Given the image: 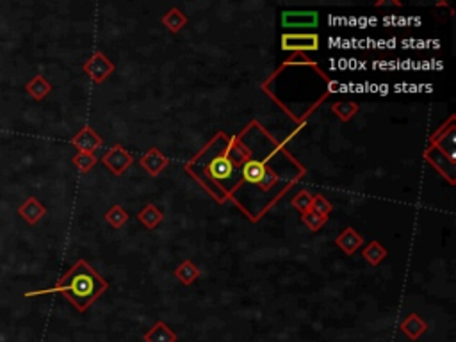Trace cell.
I'll return each instance as SVG.
<instances>
[{
    "mask_svg": "<svg viewBox=\"0 0 456 342\" xmlns=\"http://www.w3.org/2000/svg\"><path fill=\"white\" fill-rule=\"evenodd\" d=\"M399 328H401V332H403L410 341H419L421 335L428 330V325H426V321L422 319L417 312H412V314H408V316L401 321Z\"/></svg>",
    "mask_w": 456,
    "mask_h": 342,
    "instance_id": "cell-10",
    "label": "cell"
},
{
    "mask_svg": "<svg viewBox=\"0 0 456 342\" xmlns=\"http://www.w3.org/2000/svg\"><path fill=\"white\" fill-rule=\"evenodd\" d=\"M16 212L23 221H27L29 225H36V223H40L45 214H47V207H45L38 198L31 196V198H27V200L18 207Z\"/></svg>",
    "mask_w": 456,
    "mask_h": 342,
    "instance_id": "cell-9",
    "label": "cell"
},
{
    "mask_svg": "<svg viewBox=\"0 0 456 342\" xmlns=\"http://www.w3.org/2000/svg\"><path fill=\"white\" fill-rule=\"evenodd\" d=\"M310 210L319 216H323V218H328L333 210V205L324 198L323 195H315L312 196V205H310Z\"/></svg>",
    "mask_w": 456,
    "mask_h": 342,
    "instance_id": "cell-24",
    "label": "cell"
},
{
    "mask_svg": "<svg viewBox=\"0 0 456 342\" xmlns=\"http://www.w3.org/2000/svg\"><path fill=\"white\" fill-rule=\"evenodd\" d=\"M235 168L232 166V162L228 160L226 156H219L214 160H211L207 166V173L213 180H226L234 175Z\"/></svg>",
    "mask_w": 456,
    "mask_h": 342,
    "instance_id": "cell-12",
    "label": "cell"
},
{
    "mask_svg": "<svg viewBox=\"0 0 456 342\" xmlns=\"http://www.w3.org/2000/svg\"><path fill=\"white\" fill-rule=\"evenodd\" d=\"M71 145L77 148V151L95 154V151L104 145V139L102 136H98V134L95 132V129L86 125V127H82V129L71 138Z\"/></svg>",
    "mask_w": 456,
    "mask_h": 342,
    "instance_id": "cell-6",
    "label": "cell"
},
{
    "mask_svg": "<svg viewBox=\"0 0 456 342\" xmlns=\"http://www.w3.org/2000/svg\"><path fill=\"white\" fill-rule=\"evenodd\" d=\"M163 219H164L163 210L157 209L154 204L145 205L138 214V221L143 223V227L148 228V230H154V228L159 227L160 223H163Z\"/></svg>",
    "mask_w": 456,
    "mask_h": 342,
    "instance_id": "cell-15",
    "label": "cell"
},
{
    "mask_svg": "<svg viewBox=\"0 0 456 342\" xmlns=\"http://www.w3.org/2000/svg\"><path fill=\"white\" fill-rule=\"evenodd\" d=\"M143 341L145 342H177L178 335L169 328L164 321H157L154 326H152L148 332H145L143 335Z\"/></svg>",
    "mask_w": 456,
    "mask_h": 342,
    "instance_id": "cell-13",
    "label": "cell"
},
{
    "mask_svg": "<svg viewBox=\"0 0 456 342\" xmlns=\"http://www.w3.org/2000/svg\"><path fill=\"white\" fill-rule=\"evenodd\" d=\"M376 5H401V2H378Z\"/></svg>",
    "mask_w": 456,
    "mask_h": 342,
    "instance_id": "cell-29",
    "label": "cell"
},
{
    "mask_svg": "<svg viewBox=\"0 0 456 342\" xmlns=\"http://www.w3.org/2000/svg\"><path fill=\"white\" fill-rule=\"evenodd\" d=\"M102 162L115 177H121L132 166L134 156L125 150L121 145H112L102 156Z\"/></svg>",
    "mask_w": 456,
    "mask_h": 342,
    "instance_id": "cell-4",
    "label": "cell"
},
{
    "mask_svg": "<svg viewBox=\"0 0 456 342\" xmlns=\"http://www.w3.org/2000/svg\"><path fill=\"white\" fill-rule=\"evenodd\" d=\"M319 23L317 11H284L282 25L285 29H314Z\"/></svg>",
    "mask_w": 456,
    "mask_h": 342,
    "instance_id": "cell-5",
    "label": "cell"
},
{
    "mask_svg": "<svg viewBox=\"0 0 456 342\" xmlns=\"http://www.w3.org/2000/svg\"><path fill=\"white\" fill-rule=\"evenodd\" d=\"M175 276H177L178 280H180L184 285H191L200 276V269L195 266L193 260L187 258V260H184L180 266H177V269H175Z\"/></svg>",
    "mask_w": 456,
    "mask_h": 342,
    "instance_id": "cell-20",
    "label": "cell"
},
{
    "mask_svg": "<svg viewBox=\"0 0 456 342\" xmlns=\"http://www.w3.org/2000/svg\"><path fill=\"white\" fill-rule=\"evenodd\" d=\"M387 255H389V252H387V248L381 245L380 241H371V243L362 249V257L365 258L371 266H380L387 258Z\"/></svg>",
    "mask_w": 456,
    "mask_h": 342,
    "instance_id": "cell-18",
    "label": "cell"
},
{
    "mask_svg": "<svg viewBox=\"0 0 456 342\" xmlns=\"http://www.w3.org/2000/svg\"><path fill=\"white\" fill-rule=\"evenodd\" d=\"M168 162H169V159L164 156L159 148H150V150H148L147 154L139 159V164H141V168L145 169L150 177H157V175L163 173L164 168L168 166Z\"/></svg>",
    "mask_w": 456,
    "mask_h": 342,
    "instance_id": "cell-8",
    "label": "cell"
},
{
    "mask_svg": "<svg viewBox=\"0 0 456 342\" xmlns=\"http://www.w3.org/2000/svg\"><path fill=\"white\" fill-rule=\"evenodd\" d=\"M52 89H53V86L50 84L49 80L45 79L43 75L32 77V79L29 80L25 86V91L31 95L32 98H34L36 102H41L43 98L49 97V95L52 93Z\"/></svg>",
    "mask_w": 456,
    "mask_h": 342,
    "instance_id": "cell-14",
    "label": "cell"
},
{
    "mask_svg": "<svg viewBox=\"0 0 456 342\" xmlns=\"http://www.w3.org/2000/svg\"><path fill=\"white\" fill-rule=\"evenodd\" d=\"M360 111V107L357 102H351V100H344V102H335L332 106V112L339 118L341 121H350L357 112Z\"/></svg>",
    "mask_w": 456,
    "mask_h": 342,
    "instance_id": "cell-21",
    "label": "cell"
},
{
    "mask_svg": "<svg viewBox=\"0 0 456 342\" xmlns=\"http://www.w3.org/2000/svg\"><path fill=\"white\" fill-rule=\"evenodd\" d=\"M115 62L109 61V58L104 52H93L88 58V61L82 64V71L93 80L95 84H102L104 80H107V77L115 73Z\"/></svg>",
    "mask_w": 456,
    "mask_h": 342,
    "instance_id": "cell-3",
    "label": "cell"
},
{
    "mask_svg": "<svg viewBox=\"0 0 456 342\" xmlns=\"http://www.w3.org/2000/svg\"><path fill=\"white\" fill-rule=\"evenodd\" d=\"M424 159L428 162L433 164V168L439 171L442 177L448 178L449 184H455V160H451L449 157H446L440 150H437L435 147H431L424 151Z\"/></svg>",
    "mask_w": 456,
    "mask_h": 342,
    "instance_id": "cell-7",
    "label": "cell"
},
{
    "mask_svg": "<svg viewBox=\"0 0 456 342\" xmlns=\"http://www.w3.org/2000/svg\"><path fill=\"white\" fill-rule=\"evenodd\" d=\"M291 204H293V207L296 210H300V212H307V210H310V205H312V195H310L307 189H303V191L298 193L296 196H294L293 200H291Z\"/></svg>",
    "mask_w": 456,
    "mask_h": 342,
    "instance_id": "cell-26",
    "label": "cell"
},
{
    "mask_svg": "<svg viewBox=\"0 0 456 342\" xmlns=\"http://www.w3.org/2000/svg\"><path fill=\"white\" fill-rule=\"evenodd\" d=\"M302 221L310 232H319L323 228L324 223L328 221V218H323V216H319V214L312 212V210H307V212L302 214Z\"/></svg>",
    "mask_w": 456,
    "mask_h": 342,
    "instance_id": "cell-25",
    "label": "cell"
},
{
    "mask_svg": "<svg viewBox=\"0 0 456 342\" xmlns=\"http://www.w3.org/2000/svg\"><path fill=\"white\" fill-rule=\"evenodd\" d=\"M335 245L344 252L346 255H353L357 249L363 246V237L355 228L348 227L342 234H339L335 239Z\"/></svg>",
    "mask_w": 456,
    "mask_h": 342,
    "instance_id": "cell-11",
    "label": "cell"
},
{
    "mask_svg": "<svg viewBox=\"0 0 456 342\" xmlns=\"http://www.w3.org/2000/svg\"><path fill=\"white\" fill-rule=\"evenodd\" d=\"M230 141L232 143L228 147V151H226V157H228L234 168H243L244 162L250 160V150L244 147L243 143H239V138H232Z\"/></svg>",
    "mask_w": 456,
    "mask_h": 342,
    "instance_id": "cell-16",
    "label": "cell"
},
{
    "mask_svg": "<svg viewBox=\"0 0 456 342\" xmlns=\"http://www.w3.org/2000/svg\"><path fill=\"white\" fill-rule=\"evenodd\" d=\"M104 218H106V221L109 223L112 228H120L129 221V212H127L121 205H112L111 209L104 214Z\"/></svg>",
    "mask_w": 456,
    "mask_h": 342,
    "instance_id": "cell-22",
    "label": "cell"
},
{
    "mask_svg": "<svg viewBox=\"0 0 456 342\" xmlns=\"http://www.w3.org/2000/svg\"><path fill=\"white\" fill-rule=\"evenodd\" d=\"M73 166L79 169L80 173H88L95 168V164L98 162V157L95 154H84V151H77L73 159H71Z\"/></svg>",
    "mask_w": 456,
    "mask_h": 342,
    "instance_id": "cell-23",
    "label": "cell"
},
{
    "mask_svg": "<svg viewBox=\"0 0 456 342\" xmlns=\"http://www.w3.org/2000/svg\"><path fill=\"white\" fill-rule=\"evenodd\" d=\"M107 289H109V282L98 275L93 267H91V264L86 262L84 258H80V260H77V262L59 278V282L53 285V287L41 291H31V293H25V296L27 298H32V296H45V294L59 293L82 314V312L88 310Z\"/></svg>",
    "mask_w": 456,
    "mask_h": 342,
    "instance_id": "cell-1",
    "label": "cell"
},
{
    "mask_svg": "<svg viewBox=\"0 0 456 342\" xmlns=\"http://www.w3.org/2000/svg\"><path fill=\"white\" fill-rule=\"evenodd\" d=\"M276 182H278V175H276V171L266 166V171H264V177H262V180L259 182V187H261L262 191H269L271 187L276 186Z\"/></svg>",
    "mask_w": 456,
    "mask_h": 342,
    "instance_id": "cell-27",
    "label": "cell"
},
{
    "mask_svg": "<svg viewBox=\"0 0 456 342\" xmlns=\"http://www.w3.org/2000/svg\"><path fill=\"white\" fill-rule=\"evenodd\" d=\"M285 64H314V62L309 61L305 53H294L293 59L285 61ZM314 66H315V64H314Z\"/></svg>",
    "mask_w": 456,
    "mask_h": 342,
    "instance_id": "cell-28",
    "label": "cell"
},
{
    "mask_svg": "<svg viewBox=\"0 0 456 342\" xmlns=\"http://www.w3.org/2000/svg\"><path fill=\"white\" fill-rule=\"evenodd\" d=\"M282 50L294 53L319 50V36L315 32H285L282 34Z\"/></svg>",
    "mask_w": 456,
    "mask_h": 342,
    "instance_id": "cell-2",
    "label": "cell"
},
{
    "mask_svg": "<svg viewBox=\"0 0 456 342\" xmlns=\"http://www.w3.org/2000/svg\"><path fill=\"white\" fill-rule=\"evenodd\" d=\"M264 171H266V162L264 160H255L250 159L248 162H244L243 166V178L248 184H257L264 177Z\"/></svg>",
    "mask_w": 456,
    "mask_h": 342,
    "instance_id": "cell-19",
    "label": "cell"
},
{
    "mask_svg": "<svg viewBox=\"0 0 456 342\" xmlns=\"http://www.w3.org/2000/svg\"><path fill=\"white\" fill-rule=\"evenodd\" d=\"M187 22H189V18L186 16V14L182 13L180 9L178 8H171L168 11V13L164 14L163 16V25L168 29L169 32H173V34H177V32H180L184 27L187 25Z\"/></svg>",
    "mask_w": 456,
    "mask_h": 342,
    "instance_id": "cell-17",
    "label": "cell"
}]
</instances>
